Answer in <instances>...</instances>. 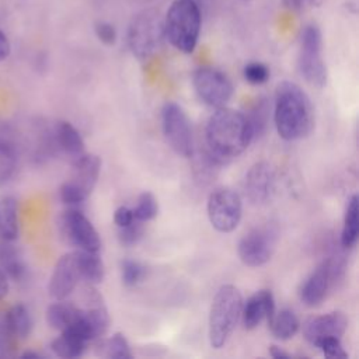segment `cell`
I'll return each instance as SVG.
<instances>
[{"label": "cell", "mask_w": 359, "mask_h": 359, "mask_svg": "<svg viewBox=\"0 0 359 359\" xmlns=\"http://www.w3.org/2000/svg\"><path fill=\"white\" fill-rule=\"evenodd\" d=\"M243 296L233 285H223L216 292L209 313V342L212 348H222L241 318Z\"/></svg>", "instance_id": "obj_4"}, {"label": "cell", "mask_w": 359, "mask_h": 359, "mask_svg": "<svg viewBox=\"0 0 359 359\" xmlns=\"http://www.w3.org/2000/svg\"><path fill=\"white\" fill-rule=\"evenodd\" d=\"M269 112H271L269 101L266 98H259L254 102V105L245 114V118L251 128L252 139L261 136L265 132L269 121Z\"/></svg>", "instance_id": "obj_26"}, {"label": "cell", "mask_w": 359, "mask_h": 359, "mask_svg": "<svg viewBox=\"0 0 359 359\" xmlns=\"http://www.w3.org/2000/svg\"><path fill=\"white\" fill-rule=\"evenodd\" d=\"M317 348L321 349V352L325 358H337V359L348 358V353L345 352V349L341 344V338H335V337L325 338L318 344Z\"/></svg>", "instance_id": "obj_33"}, {"label": "cell", "mask_w": 359, "mask_h": 359, "mask_svg": "<svg viewBox=\"0 0 359 359\" xmlns=\"http://www.w3.org/2000/svg\"><path fill=\"white\" fill-rule=\"evenodd\" d=\"M299 70L307 83L314 87H324L327 83V67L323 60V39L317 25L309 24L300 35Z\"/></svg>", "instance_id": "obj_8"}, {"label": "cell", "mask_w": 359, "mask_h": 359, "mask_svg": "<svg viewBox=\"0 0 359 359\" xmlns=\"http://www.w3.org/2000/svg\"><path fill=\"white\" fill-rule=\"evenodd\" d=\"M10 52H11L10 41H8L7 35L0 29V62L6 60L10 56Z\"/></svg>", "instance_id": "obj_36"}, {"label": "cell", "mask_w": 359, "mask_h": 359, "mask_svg": "<svg viewBox=\"0 0 359 359\" xmlns=\"http://www.w3.org/2000/svg\"><path fill=\"white\" fill-rule=\"evenodd\" d=\"M321 3V0H306V4L307 6H317V4H320Z\"/></svg>", "instance_id": "obj_42"}, {"label": "cell", "mask_w": 359, "mask_h": 359, "mask_svg": "<svg viewBox=\"0 0 359 359\" xmlns=\"http://www.w3.org/2000/svg\"><path fill=\"white\" fill-rule=\"evenodd\" d=\"M137 1H142V3H144V1H149V0H137Z\"/></svg>", "instance_id": "obj_43"}, {"label": "cell", "mask_w": 359, "mask_h": 359, "mask_svg": "<svg viewBox=\"0 0 359 359\" xmlns=\"http://www.w3.org/2000/svg\"><path fill=\"white\" fill-rule=\"evenodd\" d=\"M275 185V172L269 163L266 161H258L250 167V170L245 172L244 181H243V191L245 198L251 203H264L266 202L272 192Z\"/></svg>", "instance_id": "obj_16"}, {"label": "cell", "mask_w": 359, "mask_h": 359, "mask_svg": "<svg viewBox=\"0 0 359 359\" xmlns=\"http://www.w3.org/2000/svg\"><path fill=\"white\" fill-rule=\"evenodd\" d=\"M278 229L275 224H264L251 229L238 243L237 252L247 266H261L266 264L278 244Z\"/></svg>", "instance_id": "obj_9"}, {"label": "cell", "mask_w": 359, "mask_h": 359, "mask_svg": "<svg viewBox=\"0 0 359 359\" xmlns=\"http://www.w3.org/2000/svg\"><path fill=\"white\" fill-rule=\"evenodd\" d=\"M273 121L278 135L287 140H299L314 128L313 104L303 88L293 81H280L275 91Z\"/></svg>", "instance_id": "obj_2"}, {"label": "cell", "mask_w": 359, "mask_h": 359, "mask_svg": "<svg viewBox=\"0 0 359 359\" xmlns=\"http://www.w3.org/2000/svg\"><path fill=\"white\" fill-rule=\"evenodd\" d=\"M8 290H10V279L0 268V300H3L8 294Z\"/></svg>", "instance_id": "obj_38"}, {"label": "cell", "mask_w": 359, "mask_h": 359, "mask_svg": "<svg viewBox=\"0 0 359 359\" xmlns=\"http://www.w3.org/2000/svg\"><path fill=\"white\" fill-rule=\"evenodd\" d=\"M77 307L63 300H56L46 309V323L53 330L62 331L69 327L77 316Z\"/></svg>", "instance_id": "obj_25"}, {"label": "cell", "mask_w": 359, "mask_h": 359, "mask_svg": "<svg viewBox=\"0 0 359 359\" xmlns=\"http://www.w3.org/2000/svg\"><path fill=\"white\" fill-rule=\"evenodd\" d=\"M100 348V355L109 359H132L133 355L130 352V346L123 334L115 332L108 339H101L97 344Z\"/></svg>", "instance_id": "obj_27"}, {"label": "cell", "mask_w": 359, "mask_h": 359, "mask_svg": "<svg viewBox=\"0 0 359 359\" xmlns=\"http://www.w3.org/2000/svg\"><path fill=\"white\" fill-rule=\"evenodd\" d=\"M208 151L220 163L238 157L251 143L252 133L245 114L231 108H217L205 130Z\"/></svg>", "instance_id": "obj_1"}, {"label": "cell", "mask_w": 359, "mask_h": 359, "mask_svg": "<svg viewBox=\"0 0 359 359\" xmlns=\"http://www.w3.org/2000/svg\"><path fill=\"white\" fill-rule=\"evenodd\" d=\"M143 223L137 219H135L132 223L123 227H118V240L122 245L130 247L139 243V240L143 236Z\"/></svg>", "instance_id": "obj_31"}, {"label": "cell", "mask_w": 359, "mask_h": 359, "mask_svg": "<svg viewBox=\"0 0 359 359\" xmlns=\"http://www.w3.org/2000/svg\"><path fill=\"white\" fill-rule=\"evenodd\" d=\"M88 341L80 337L77 332L66 328L60 331V335L50 342L52 352L65 359H74L84 353Z\"/></svg>", "instance_id": "obj_20"}, {"label": "cell", "mask_w": 359, "mask_h": 359, "mask_svg": "<svg viewBox=\"0 0 359 359\" xmlns=\"http://www.w3.org/2000/svg\"><path fill=\"white\" fill-rule=\"evenodd\" d=\"M359 236V199L358 195H352L348 199L345 216H344V227L341 233V247L349 250L355 247Z\"/></svg>", "instance_id": "obj_22"}, {"label": "cell", "mask_w": 359, "mask_h": 359, "mask_svg": "<svg viewBox=\"0 0 359 359\" xmlns=\"http://www.w3.org/2000/svg\"><path fill=\"white\" fill-rule=\"evenodd\" d=\"M80 279L76 251L67 252L55 264L49 279L48 292L55 300H65L76 289Z\"/></svg>", "instance_id": "obj_14"}, {"label": "cell", "mask_w": 359, "mask_h": 359, "mask_svg": "<svg viewBox=\"0 0 359 359\" xmlns=\"http://www.w3.org/2000/svg\"><path fill=\"white\" fill-rule=\"evenodd\" d=\"M0 268L8 279L21 282L27 276V265L11 241L0 243Z\"/></svg>", "instance_id": "obj_21"}, {"label": "cell", "mask_w": 359, "mask_h": 359, "mask_svg": "<svg viewBox=\"0 0 359 359\" xmlns=\"http://www.w3.org/2000/svg\"><path fill=\"white\" fill-rule=\"evenodd\" d=\"M72 177L62 184L59 195L65 205L77 206L93 192L100 177L101 160L95 154L84 153L72 161Z\"/></svg>", "instance_id": "obj_6"}, {"label": "cell", "mask_w": 359, "mask_h": 359, "mask_svg": "<svg viewBox=\"0 0 359 359\" xmlns=\"http://www.w3.org/2000/svg\"><path fill=\"white\" fill-rule=\"evenodd\" d=\"M345 257L341 252L323 259V262L310 273L300 287V300L309 306H318L327 296L328 290L344 278L345 273Z\"/></svg>", "instance_id": "obj_7"}, {"label": "cell", "mask_w": 359, "mask_h": 359, "mask_svg": "<svg viewBox=\"0 0 359 359\" xmlns=\"http://www.w3.org/2000/svg\"><path fill=\"white\" fill-rule=\"evenodd\" d=\"M164 38L163 18L154 8H144L133 15L128 28V46L140 60L151 57Z\"/></svg>", "instance_id": "obj_5"}, {"label": "cell", "mask_w": 359, "mask_h": 359, "mask_svg": "<svg viewBox=\"0 0 359 359\" xmlns=\"http://www.w3.org/2000/svg\"><path fill=\"white\" fill-rule=\"evenodd\" d=\"M243 215L240 195L231 188L220 187L210 192L208 198V217L210 224L220 233L233 231Z\"/></svg>", "instance_id": "obj_10"}, {"label": "cell", "mask_w": 359, "mask_h": 359, "mask_svg": "<svg viewBox=\"0 0 359 359\" xmlns=\"http://www.w3.org/2000/svg\"><path fill=\"white\" fill-rule=\"evenodd\" d=\"M243 1H248V0H243Z\"/></svg>", "instance_id": "obj_44"}, {"label": "cell", "mask_w": 359, "mask_h": 359, "mask_svg": "<svg viewBox=\"0 0 359 359\" xmlns=\"http://www.w3.org/2000/svg\"><path fill=\"white\" fill-rule=\"evenodd\" d=\"M275 299L271 290H259L245 303L243 302L241 321L247 330L255 328L262 320L269 321L275 314Z\"/></svg>", "instance_id": "obj_17"}, {"label": "cell", "mask_w": 359, "mask_h": 359, "mask_svg": "<svg viewBox=\"0 0 359 359\" xmlns=\"http://www.w3.org/2000/svg\"><path fill=\"white\" fill-rule=\"evenodd\" d=\"M97 38L105 45H114L116 42V29L112 24L107 21H98L94 25Z\"/></svg>", "instance_id": "obj_34"}, {"label": "cell", "mask_w": 359, "mask_h": 359, "mask_svg": "<svg viewBox=\"0 0 359 359\" xmlns=\"http://www.w3.org/2000/svg\"><path fill=\"white\" fill-rule=\"evenodd\" d=\"M271 332L278 339H290L296 335L300 327V321L294 311L289 309H282L275 311L272 318L268 321Z\"/></svg>", "instance_id": "obj_24"}, {"label": "cell", "mask_w": 359, "mask_h": 359, "mask_svg": "<svg viewBox=\"0 0 359 359\" xmlns=\"http://www.w3.org/2000/svg\"><path fill=\"white\" fill-rule=\"evenodd\" d=\"M56 146L73 161L86 153L84 140L79 130L66 121H60L55 126Z\"/></svg>", "instance_id": "obj_18"}, {"label": "cell", "mask_w": 359, "mask_h": 359, "mask_svg": "<svg viewBox=\"0 0 359 359\" xmlns=\"http://www.w3.org/2000/svg\"><path fill=\"white\" fill-rule=\"evenodd\" d=\"M161 126L168 146L182 157L194 154V136L185 111L177 102H167L161 109Z\"/></svg>", "instance_id": "obj_11"}, {"label": "cell", "mask_w": 359, "mask_h": 359, "mask_svg": "<svg viewBox=\"0 0 359 359\" xmlns=\"http://www.w3.org/2000/svg\"><path fill=\"white\" fill-rule=\"evenodd\" d=\"M269 355L273 358V359H289L290 355L287 352H285L283 349H280L279 346L276 345H272L269 346Z\"/></svg>", "instance_id": "obj_39"}, {"label": "cell", "mask_w": 359, "mask_h": 359, "mask_svg": "<svg viewBox=\"0 0 359 359\" xmlns=\"http://www.w3.org/2000/svg\"><path fill=\"white\" fill-rule=\"evenodd\" d=\"M21 356H22V358H41V355L36 353V352H25V353H22Z\"/></svg>", "instance_id": "obj_41"}, {"label": "cell", "mask_w": 359, "mask_h": 359, "mask_svg": "<svg viewBox=\"0 0 359 359\" xmlns=\"http://www.w3.org/2000/svg\"><path fill=\"white\" fill-rule=\"evenodd\" d=\"M132 212H133L135 219H137L140 222H149V220L154 219L158 212V205H157L154 195L147 191L140 194V196L137 199V205L135 206V209H132Z\"/></svg>", "instance_id": "obj_29"}, {"label": "cell", "mask_w": 359, "mask_h": 359, "mask_svg": "<svg viewBox=\"0 0 359 359\" xmlns=\"http://www.w3.org/2000/svg\"><path fill=\"white\" fill-rule=\"evenodd\" d=\"M202 24V11L194 0H174L164 18V38L180 52L192 53Z\"/></svg>", "instance_id": "obj_3"}, {"label": "cell", "mask_w": 359, "mask_h": 359, "mask_svg": "<svg viewBox=\"0 0 359 359\" xmlns=\"http://www.w3.org/2000/svg\"><path fill=\"white\" fill-rule=\"evenodd\" d=\"M192 84L198 97L209 107L222 108L233 95V84L229 77L215 67H199L194 72Z\"/></svg>", "instance_id": "obj_12"}, {"label": "cell", "mask_w": 359, "mask_h": 359, "mask_svg": "<svg viewBox=\"0 0 359 359\" xmlns=\"http://www.w3.org/2000/svg\"><path fill=\"white\" fill-rule=\"evenodd\" d=\"M282 4L290 11H300L307 6L306 0H282Z\"/></svg>", "instance_id": "obj_37"}, {"label": "cell", "mask_w": 359, "mask_h": 359, "mask_svg": "<svg viewBox=\"0 0 359 359\" xmlns=\"http://www.w3.org/2000/svg\"><path fill=\"white\" fill-rule=\"evenodd\" d=\"M18 234V202L14 196H3L0 199V240L13 243Z\"/></svg>", "instance_id": "obj_19"}, {"label": "cell", "mask_w": 359, "mask_h": 359, "mask_svg": "<svg viewBox=\"0 0 359 359\" xmlns=\"http://www.w3.org/2000/svg\"><path fill=\"white\" fill-rule=\"evenodd\" d=\"M194 1L198 4L201 11H203L205 8H208L210 6V0H194Z\"/></svg>", "instance_id": "obj_40"}, {"label": "cell", "mask_w": 359, "mask_h": 359, "mask_svg": "<svg viewBox=\"0 0 359 359\" xmlns=\"http://www.w3.org/2000/svg\"><path fill=\"white\" fill-rule=\"evenodd\" d=\"M348 328V318L342 311H331L327 314L309 318L303 324V337L313 346L330 337L341 338Z\"/></svg>", "instance_id": "obj_15"}, {"label": "cell", "mask_w": 359, "mask_h": 359, "mask_svg": "<svg viewBox=\"0 0 359 359\" xmlns=\"http://www.w3.org/2000/svg\"><path fill=\"white\" fill-rule=\"evenodd\" d=\"M77 264L80 271V278L84 279L90 285H98L102 282L105 269L98 252L77 250Z\"/></svg>", "instance_id": "obj_23"}, {"label": "cell", "mask_w": 359, "mask_h": 359, "mask_svg": "<svg viewBox=\"0 0 359 359\" xmlns=\"http://www.w3.org/2000/svg\"><path fill=\"white\" fill-rule=\"evenodd\" d=\"M135 220V216H133V212L130 208L128 206H119L116 210H115V215H114V222L118 227H123V226H128L129 223H132Z\"/></svg>", "instance_id": "obj_35"}, {"label": "cell", "mask_w": 359, "mask_h": 359, "mask_svg": "<svg viewBox=\"0 0 359 359\" xmlns=\"http://www.w3.org/2000/svg\"><path fill=\"white\" fill-rule=\"evenodd\" d=\"M244 79L251 84H262L269 77V70L264 63L259 62H251L244 66L243 70Z\"/></svg>", "instance_id": "obj_32"}, {"label": "cell", "mask_w": 359, "mask_h": 359, "mask_svg": "<svg viewBox=\"0 0 359 359\" xmlns=\"http://www.w3.org/2000/svg\"><path fill=\"white\" fill-rule=\"evenodd\" d=\"M62 233L70 244L84 251L98 252L101 250L100 236L84 213L72 208L62 215Z\"/></svg>", "instance_id": "obj_13"}, {"label": "cell", "mask_w": 359, "mask_h": 359, "mask_svg": "<svg viewBox=\"0 0 359 359\" xmlns=\"http://www.w3.org/2000/svg\"><path fill=\"white\" fill-rule=\"evenodd\" d=\"M144 266L133 259H125L121 264V276H122V282L126 286H135L137 285L143 276H144Z\"/></svg>", "instance_id": "obj_30"}, {"label": "cell", "mask_w": 359, "mask_h": 359, "mask_svg": "<svg viewBox=\"0 0 359 359\" xmlns=\"http://www.w3.org/2000/svg\"><path fill=\"white\" fill-rule=\"evenodd\" d=\"M17 153L11 143L0 140V185L6 184L15 172Z\"/></svg>", "instance_id": "obj_28"}]
</instances>
